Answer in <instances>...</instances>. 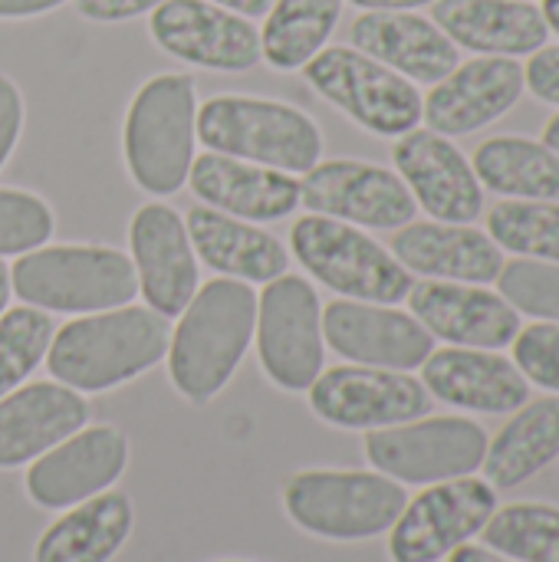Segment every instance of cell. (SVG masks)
I'll return each mask as SVG.
<instances>
[{
  "instance_id": "17",
  "label": "cell",
  "mask_w": 559,
  "mask_h": 562,
  "mask_svg": "<svg viewBox=\"0 0 559 562\" xmlns=\"http://www.w3.org/2000/svg\"><path fill=\"white\" fill-rule=\"evenodd\" d=\"M392 158L415 204H422L432 217L445 224H471L481 217L484 188L474 165L451 138L432 128H412L399 135Z\"/></svg>"
},
{
  "instance_id": "10",
  "label": "cell",
  "mask_w": 559,
  "mask_h": 562,
  "mask_svg": "<svg viewBox=\"0 0 559 562\" xmlns=\"http://www.w3.org/2000/svg\"><path fill=\"white\" fill-rule=\"evenodd\" d=\"M488 435L468 418H428L366 435L369 464L402 484H441L468 477L484 464Z\"/></svg>"
},
{
  "instance_id": "20",
  "label": "cell",
  "mask_w": 559,
  "mask_h": 562,
  "mask_svg": "<svg viewBox=\"0 0 559 562\" xmlns=\"http://www.w3.org/2000/svg\"><path fill=\"white\" fill-rule=\"evenodd\" d=\"M415 319L438 339L465 349H504L521 333L517 310L491 290L451 280H425L409 290Z\"/></svg>"
},
{
  "instance_id": "31",
  "label": "cell",
  "mask_w": 559,
  "mask_h": 562,
  "mask_svg": "<svg viewBox=\"0 0 559 562\" xmlns=\"http://www.w3.org/2000/svg\"><path fill=\"white\" fill-rule=\"evenodd\" d=\"M343 0H273L260 30V59L277 72L303 69L333 36Z\"/></svg>"
},
{
  "instance_id": "42",
  "label": "cell",
  "mask_w": 559,
  "mask_h": 562,
  "mask_svg": "<svg viewBox=\"0 0 559 562\" xmlns=\"http://www.w3.org/2000/svg\"><path fill=\"white\" fill-rule=\"evenodd\" d=\"M448 562H514L501 553H494L491 547H474V543H461L458 550L448 553Z\"/></svg>"
},
{
  "instance_id": "1",
  "label": "cell",
  "mask_w": 559,
  "mask_h": 562,
  "mask_svg": "<svg viewBox=\"0 0 559 562\" xmlns=\"http://www.w3.org/2000/svg\"><path fill=\"white\" fill-rule=\"evenodd\" d=\"M168 339V375L181 398L208 405L244 362L254 326L257 293L244 280H211L178 313Z\"/></svg>"
},
{
  "instance_id": "43",
  "label": "cell",
  "mask_w": 559,
  "mask_h": 562,
  "mask_svg": "<svg viewBox=\"0 0 559 562\" xmlns=\"http://www.w3.org/2000/svg\"><path fill=\"white\" fill-rule=\"evenodd\" d=\"M211 3H217V7H224V10H234V13H241V16H267V10L273 7V0H211Z\"/></svg>"
},
{
  "instance_id": "5",
  "label": "cell",
  "mask_w": 559,
  "mask_h": 562,
  "mask_svg": "<svg viewBox=\"0 0 559 562\" xmlns=\"http://www.w3.org/2000/svg\"><path fill=\"white\" fill-rule=\"evenodd\" d=\"M10 290L43 313H105L132 303L138 277L115 247H36L10 267Z\"/></svg>"
},
{
  "instance_id": "22",
  "label": "cell",
  "mask_w": 559,
  "mask_h": 562,
  "mask_svg": "<svg viewBox=\"0 0 559 562\" xmlns=\"http://www.w3.org/2000/svg\"><path fill=\"white\" fill-rule=\"evenodd\" d=\"M89 405L63 382H30L0 398V468H20L86 428Z\"/></svg>"
},
{
  "instance_id": "25",
  "label": "cell",
  "mask_w": 559,
  "mask_h": 562,
  "mask_svg": "<svg viewBox=\"0 0 559 562\" xmlns=\"http://www.w3.org/2000/svg\"><path fill=\"white\" fill-rule=\"evenodd\" d=\"M392 257L409 273L451 283H494L504 267V254L488 234L445 221H409L392 240Z\"/></svg>"
},
{
  "instance_id": "38",
  "label": "cell",
  "mask_w": 559,
  "mask_h": 562,
  "mask_svg": "<svg viewBox=\"0 0 559 562\" xmlns=\"http://www.w3.org/2000/svg\"><path fill=\"white\" fill-rule=\"evenodd\" d=\"M524 82L540 102L559 105V46H540L537 53H530V63L524 66Z\"/></svg>"
},
{
  "instance_id": "45",
  "label": "cell",
  "mask_w": 559,
  "mask_h": 562,
  "mask_svg": "<svg viewBox=\"0 0 559 562\" xmlns=\"http://www.w3.org/2000/svg\"><path fill=\"white\" fill-rule=\"evenodd\" d=\"M544 20H547V30H554L559 36V0H544Z\"/></svg>"
},
{
  "instance_id": "14",
  "label": "cell",
  "mask_w": 559,
  "mask_h": 562,
  "mask_svg": "<svg viewBox=\"0 0 559 562\" xmlns=\"http://www.w3.org/2000/svg\"><path fill=\"white\" fill-rule=\"evenodd\" d=\"M155 46L191 66L247 72L260 63V30L211 0H165L148 16Z\"/></svg>"
},
{
  "instance_id": "27",
  "label": "cell",
  "mask_w": 559,
  "mask_h": 562,
  "mask_svg": "<svg viewBox=\"0 0 559 562\" xmlns=\"http://www.w3.org/2000/svg\"><path fill=\"white\" fill-rule=\"evenodd\" d=\"M185 227H188L194 254L211 270H217L231 280L270 283L277 277H283L290 267V254L273 234H267L247 221H237L224 211H214L208 204L188 207Z\"/></svg>"
},
{
  "instance_id": "41",
  "label": "cell",
  "mask_w": 559,
  "mask_h": 562,
  "mask_svg": "<svg viewBox=\"0 0 559 562\" xmlns=\"http://www.w3.org/2000/svg\"><path fill=\"white\" fill-rule=\"evenodd\" d=\"M66 0H0V20H26L63 7Z\"/></svg>"
},
{
  "instance_id": "32",
  "label": "cell",
  "mask_w": 559,
  "mask_h": 562,
  "mask_svg": "<svg viewBox=\"0 0 559 562\" xmlns=\"http://www.w3.org/2000/svg\"><path fill=\"white\" fill-rule=\"evenodd\" d=\"M484 547L514 562H559V510L550 504H511L481 530Z\"/></svg>"
},
{
  "instance_id": "21",
  "label": "cell",
  "mask_w": 559,
  "mask_h": 562,
  "mask_svg": "<svg viewBox=\"0 0 559 562\" xmlns=\"http://www.w3.org/2000/svg\"><path fill=\"white\" fill-rule=\"evenodd\" d=\"M353 46L412 82H441L458 63V46L441 26L412 10H366L353 20Z\"/></svg>"
},
{
  "instance_id": "30",
  "label": "cell",
  "mask_w": 559,
  "mask_h": 562,
  "mask_svg": "<svg viewBox=\"0 0 559 562\" xmlns=\"http://www.w3.org/2000/svg\"><path fill=\"white\" fill-rule=\"evenodd\" d=\"M474 175L481 188L517 201H559V155L544 142L497 135L478 145Z\"/></svg>"
},
{
  "instance_id": "23",
  "label": "cell",
  "mask_w": 559,
  "mask_h": 562,
  "mask_svg": "<svg viewBox=\"0 0 559 562\" xmlns=\"http://www.w3.org/2000/svg\"><path fill=\"white\" fill-rule=\"evenodd\" d=\"M425 389L432 398L484 415H507L527 405L530 382L524 372L488 349H438L425 359Z\"/></svg>"
},
{
  "instance_id": "11",
  "label": "cell",
  "mask_w": 559,
  "mask_h": 562,
  "mask_svg": "<svg viewBox=\"0 0 559 562\" xmlns=\"http://www.w3.org/2000/svg\"><path fill=\"white\" fill-rule=\"evenodd\" d=\"M497 510V491L478 477H455L418 494L389 533L392 562H438L484 530Z\"/></svg>"
},
{
  "instance_id": "24",
  "label": "cell",
  "mask_w": 559,
  "mask_h": 562,
  "mask_svg": "<svg viewBox=\"0 0 559 562\" xmlns=\"http://www.w3.org/2000/svg\"><path fill=\"white\" fill-rule=\"evenodd\" d=\"M191 191L214 211L241 221H280L300 207V184L293 175L247 165L217 151H204L188 171Z\"/></svg>"
},
{
  "instance_id": "35",
  "label": "cell",
  "mask_w": 559,
  "mask_h": 562,
  "mask_svg": "<svg viewBox=\"0 0 559 562\" xmlns=\"http://www.w3.org/2000/svg\"><path fill=\"white\" fill-rule=\"evenodd\" d=\"M497 286L517 313L559 323V263L554 260L517 257L501 267Z\"/></svg>"
},
{
  "instance_id": "15",
  "label": "cell",
  "mask_w": 559,
  "mask_h": 562,
  "mask_svg": "<svg viewBox=\"0 0 559 562\" xmlns=\"http://www.w3.org/2000/svg\"><path fill=\"white\" fill-rule=\"evenodd\" d=\"M125 464L128 441L119 428H79L30 464L23 487L36 507L66 510L109 491L122 477Z\"/></svg>"
},
{
  "instance_id": "18",
  "label": "cell",
  "mask_w": 559,
  "mask_h": 562,
  "mask_svg": "<svg viewBox=\"0 0 559 562\" xmlns=\"http://www.w3.org/2000/svg\"><path fill=\"white\" fill-rule=\"evenodd\" d=\"M138 290L158 316H178L198 293V260L185 217L168 204H142L128 224Z\"/></svg>"
},
{
  "instance_id": "3",
  "label": "cell",
  "mask_w": 559,
  "mask_h": 562,
  "mask_svg": "<svg viewBox=\"0 0 559 562\" xmlns=\"http://www.w3.org/2000/svg\"><path fill=\"white\" fill-rule=\"evenodd\" d=\"M198 142V95L188 72L152 76L128 102L122 151L132 181L148 194H175L191 171Z\"/></svg>"
},
{
  "instance_id": "44",
  "label": "cell",
  "mask_w": 559,
  "mask_h": 562,
  "mask_svg": "<svg viewBox=\"0 0 559 562\" xmlns=\"http://www.w3.org/2000/svg\"><path fill=\"white\" fill-rule=\"evenodd\" d=\"M362 10H415V7H425V3H435V0H349Z\"/></svg>"
},
{
  "instance_id": "36",
  "label": "cell",
  "mask_w": 559,
  "mask_h": 562,
  "mask_svg": "<svg viewBox=\"0 0 559 562\" xmlns=\"http://www.w3.org/2000/svg\"><path fill=\"white\" fill-rule=\"evenodd\" d=\"M53 234V211L43 198L0 188V257H20L43 247Z\"/></svg>"
},
{
  "instance_id": "47",
  "label": "cell",
  "mask_w": 559,
  "mask_h": 562,
  "mask_svg": "<svg viewBox=\"0 0 559 562\" xmlns=\"http://www.w3.org/2000/svg\"><path fill=\"white\" fill-rule=\"evenodd\" d=\"M7 303H10V267H3L0 260V313L7 310Z\"/></svg>"
},
{
  "instance_id": "34",
  "label": "cell",
  "mask_w": 559,
  "mask_h": 562,
  "mask_svg": "<svg viewBox=\"0 0 559 562\" xmlns=\"http://www.w3.org/2000/svg\"><path fill=\"white\" fill-rule=\"evenodd\" d=\"M53 319L36 306H16L0 313V398L23 385L26 375L46 359L53 342Z\"/></svg>"
},
{
  "instance_id": "6",
  "label": "cell",
  "mask_w": 559,
  "mask_h": 562,
  "mask_svg": "<svg viewBox=\"0 0 559 562\" xmlns=\"http://www.w3.org/2000/svg\"><path fill=\"white\" fill-rule=\"evenodd\" d=\"M409 494L399 481L369 471H300L283 484L287 517L323 540H372L399 520Z\"/></svg>"
},
{
  "instance_id": "16",
  "label": "cell",
  "mask_w": 559,
  "mask_h": 562,
  "mask_svg": "<svg viewBox=\"0 0 559 562\" xmlns=\"http://www.w3.org/2000/svg\"><path fill=\"white\" fill-rule=\"evenodd\" d=\"M323 339L356 366L409 372L435 352V336L409 313L382 303L336 300L323 310Z\"/></svg>"
},
{
  "instance_id": "12",
  "label": "cell",
  "mask_w": 559,
  "mask_h": 562,
  "mask_svg": "<svg viewBox=\"0 0 559 562\" xmlns=\"http://www.w3.org/2000/svg\"><path fill=\"white\" fill-rule=\"evenodd\" d=\"M306 392L313 415L346 431L405 425L425 418L435 405L418 379L372 366H336L329 372H320V379Z\"/></svg>"
},
{
  "instance_id": "8",
  "label": "cell",
  "mask_w": 559,
  "mask_h": 562,
  "mask_svg": "<svg viewBox=\"0 0 559 562\" xmlns=\"http://www.w3.org/2000/svg\"><path fill=\"white\" fill-rule=\"evenodd\" d=\"M306 82L372 135L399 138L422 122V92L412 79L356 46H323L306 66Z\"/></svg>"
},
{
  "instance_id": "9",
  "label": "cell",
  "mask_w": 559,
  "mask_h": 562,
  "mask_svg": "<svg viewBox=\"0 0 559 562\" xmlns=\"http://www.w3.org/2000/svg\"><path fill=\"white\" fill-rule=\"evenodd\" d=\"M257 296V359L283 392H306L323 372V316L310 280L283 273Z\"/></svg>"
},
{
  "instance_id": "33",
  "label": "cell",
  "mask_w": 559,
  "mask_h": 562,
  "mask_svg": "<svg viewBox=\"0 0 559 562\" xmlns=\"http://www.w3.org/2000/svg\"><path fill=\"white\" fill-rule=\"evenodd\" d=\"M488 227L497 247L530 260L559 263V204L557 201H501L488 214Z\"/></svg>"
},
{
  "instance_id": "39",
  "label": "cell",
  "mask_w": 559,
  "mask_h": 562,
  "mask_svg": "<svg viewBox=\"0 0 559 562\" xmlns=\"http://www.w3.org/2000/svg\"><path fill=\"white\" fill-rule=\"evenodd\" d=\"M20 128H23V95L13 79L0 76V168L13 155Z\"/></svg>"
},
{
  "instance_id": "26",
  "label": "cell",
  "mask_w": 559,
  "mask_h": 562,
  "mask_svg": "<svg viewBox=\"0 0 559 562\" xmlns=\"http://www.w3.org/2000/svg\"><path fill=\"white\" fill-rule=\"evenodd\" d=\"M441 33L481 56H530L547 46V20L530 0H435Z\"/></svg>"
},
{
  "instance_id": "46",
  "label": "cell",
  "mask_w": 559,
  "mask_h": 562,
  "mask_svg": "<svg viewBox=\"0 0 559 562\" xmlns=\"http://www.w3.org/2000/svg\"><path fill=\"white\" fill-rule=\"evenodd\" d=\"M544 145H547V148H554V151L559 155V112L550 119V122H547V128H544Z\"/></svg>"
},
{
  "instance_id": "19",
  "label": "cell",
  "mask_w": 559,
  "mask_h": 562,
  "mask_svg": "<svg viewBox=\"0 0 559 562\" xmlns=\"http://www.w3.org/2000/svg\"><path fill=\"white\" fill-rule=\"evenodd\" d=\"M524 89V66L517 59L478 56L435 82L428 99H422V119L438 135H468L511 112Z\"/></svg>"
},
{
  "instance_id": "29",
  "label": "cell",
  "mask_w": 559,
  "mask_h": 562,
  "mask_svg": "<svg viewBox=\"0 0 559 562\" xmlns=\"http://www.w3.org/2000/svg\"><path fill=\"white\" fill-rule=\"evenodd\" d=\"M559 458V398L524 405L488 445L484 474L494 491H514Z\"/></svg>"
},
{
  "instance_id": "40",
  "label": "cell",
  "mask_w": 559,
  "mask_h": 562,
  "mask_svg": "<svg viewBox=\"0 0 559 562\" xmlns=\"http://www.w3.org/2000/svg\"><path fill=\"white\" fill-rule=\"evenodd\" d=\"M79 16L96 20V23H122L142 13H152L165 0H72Z\"/></svg>"
},
{
  "instance_id": "7",
  "label": "cell",
  "mask_w": 559,
  "mask_h": 562,
  "mask_svg": "<svg viewBox=\"0 0 559 562\" xmlns=\"http://www.w3.org/2000/svg\"><path fill=\"white\" fill-rule=\"evenodd\" d=\"M290 244L303 270L339 296L392 306L415 286L412 273L382 244L346 221L323 214L300 217L290 231Z\"/></svg>"
},
{
  "instance_id": "4",
  "label": "cell",
  "mask_w": 559,
  "mask_h": 562,
  "mask_svg": "<svg viewBox=\"0 0 559 562\" xmlns=\"http://www.w3.org/2000/svg\"><path fill=\"white\" fill-rule=\"evenodd\" d=\"M198 142L287 175H306L323 155V132L303 109L257 95H211L198 105Z\"/></svg>"
},
{
  "instance_id": "13",
  "label": "cell",
  "mask_w": 559,
  "mask_h": 562,
  "mask_svg": "<svg viewBox=\"0 0 559 562\" xmlns=\"http://www.w3.org/2000/svg\"><path fill=\"white\" fill-rule=\"evenodd\" d=\"M300 204L313 214L376 231L405 227L418 211L395 171L349 158L316 161L300 181Z\"/></svg>"
},
{
  "instance_id": "37",
  "label": "cell",
  "mask_w": 559,
  "mask_h": 562,
  "mask_svg": "<svg viewBox=\"0 0 559 562\" xmlns=\"http://www.w3.org/2000/svg\"><path fill=\"white\" fill-rule=\"evenodd\" d=\"M514 366L527 382L559 392V323H534L514 339Z\"/></svg>"
},
{
  "instance_id": "28",
  "label": "cell",
  "mask_w": 559,
  "mask_h": 562,
  "mask_svg": "<svg viewBox=\"0 0 559 562\" xmlns=\"http://www.w3.org/2000/svg\"><path fill=\"white\" fill-rule=\"evenodd\" d=\"M132 524L135 514L128 497L102 491L43 530L33 562H109L125 547Z\"/></svg>"
},
{
  "instance_id": "2",
  "label": "cell",
  "mask_w": 559,
  "mask_h": 562,
  "mask_svg": "<svg viewBox=\"0 0 559 562\" xmlns=\"http://www.w3.org/2000/svg\"><path fill=\"white\" fill-rule=\"evenodd\" d=\"M171 326L148 306L86 313L53 333L46 369L76 392H109L148 372L168 352Z\"/></svg>"
}]
</instances>
